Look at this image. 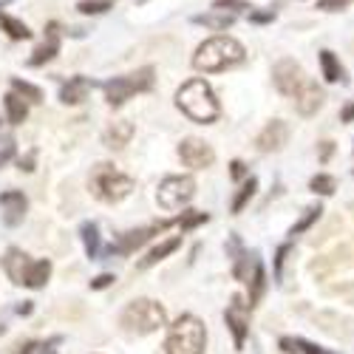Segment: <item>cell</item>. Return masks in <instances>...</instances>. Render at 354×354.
Instances as JSON below:
<instances>
[{"label":"cell","mask_w":354,"mask_h":354,"mask_svg":"<svg viewBox=\"0 0 354 354\" xmlns=\"http://www.w3.org/2000/svg\"><path fill=\"white\" fill-rule=\"evenodd\" d=\"M176 105L185 116H190L198 125H210L221 116V105L213 94V88L204 80H190L176 91Z\"/></svg>","instance_id":"1"},{"label":"cell","mask_w":354,"mask_h":354,"mask_svg":"<svg viewBox=\"0 0 354 354\" xmlns=\"http://www.w3.org/2000/svg\"><path fill=\"white\" fill-rule=\"evenodd\" d=\"M244 46L232 37H213L207 43H201L193 54V66L204 74H216V71H227L232 66L244 63Z\"/></svg>","instance_id":"2"},{"label":"cell","mask_w":354,"mask_h":354,"mask_svg":"<svg viewBox=\"0 0 354 354\" xmlns=\"http://www.w3.org/2000/svg\"><path fill=\"white\" fill-rule=\"evenodd\" d=\"M133 187H136V182L131 176L116 170V165H111V162H100L91 167V173H88V190H91L100 201H108V204L128 198L133 193Z\"/></svg>","instance_id":"3"},{"label":"cell","mask_w":354,"mask_h":354,"mask_svg":"<svg viewBox=\"0 0 354 354\" xmlns=\"http://www.w3.org/2000/svg\"><path fill=\"white\" fill-rule=\"evenodd\" d=\"M204 346H207V329L196 315H182L165 340L167 354H204Z\"/></svg>","instance_id":"4"},{"label":"cell","mask_w":354,"mask_h":354,"mask_svg":"<svg viewBox=\"0 0 354 354\" xmlns=\"http://www.w3.org/2000/svg\"><path fill=\"white\" fill-rule=\"evenodd\" d=\"M122 329L131 335H151L156 329H162L167 323V312L162 304L151 301V298H139L133 304H128L120 315Z\"/></svg>","instance_id":"5"},{"label":"cell","mask_w":354,"mask_h":354,"mask_svg":"<svg viewBox=\"0 0 354 354\" xmlns=\"http://www.w3.org/2000/svg\"><path fill=\"white\" fill-rule=\"evenodd\" d=\"M156 71L151 68V66H145V68H139V71H133V74H125V77H113V80H108L102 88H105V100H108V105H125L133 94H142V91H151L153 88V82H156V77H153Z\"/></svg>","instance_id":"6"},{"label":"cell","mask_w":354,"mask_h":354,"mask_svg":"<svg viewBox=\"0 0 354 354\" xmlns=\"http://www.w3.org/2000/svg\"><path fill=\"white\" fill-rule=\"evenodd\" d=\"M196 196V182L193 176H167L162 179L159 190H156V198H159V207L165 210H179L185 204Z\"/></svg>","instance_id":"7"},{"label":"cell","mask_w":354,"mask_h":354,"mask_svg":"<svg viewBox=\"0 0 354 354\" xmlns=\"http://www.w3.org/2000/svg\"><path fill=\"white\" fill-rule=\"evenodd\" d=\"M173 221H159V224H151V227H139V230H131V232H125L120 241L116 244H111L108 247V252L111 255H131V252H136L142 244H147L153 239L156 232H162V230H167Z\"/></svg>","instance_id":"8"},{"label":"cell","mask_w":354,"mask_h":354,"mask_svg":"<svg viewBox=\"0 0 354 354\" xmlns=\"http://www.w3.org/2000/svg\"><path fill=\"white\" fill-rule=\"evenodd\" d=\"M272 82H275V88L283 97H295L301 91V85L306 82V77H304V68L295 60H281L272 68Z\"/></svg>","instance_id":"9"},{"label":"cell","mask_w":354,"mask_h":354,"mask_svg":"<svg viewBox=\"0 0 354 354\" xmlns=\"http://www.w3.org/2000/svg\"><path fill=\"white\" fill-rule=\"evenodd\" d=\"M224 320L232 332V340H235V348H244V340H247V332H250V312H247V304L239 298V295H232V301L224 312Z\"/></svg>","instance_id":"10"},{"label":"cell","mask_w":354,"mask_h":354,"mask_svg":"<svg viewBox=\"0 0 354 354\" xmlns=\"http://www.w3.org/2000/svg\"><path fill=\"white\" fill-rule=\"evenodd\" d=\"M179 159L187 167H193V170H204V167H210L216 162V153H213V147L204 142V139L190 136V139H185L179 145Z\"/></svg>","instance_id":"11"},{"label":"cell","mask_w":354,"mask_h":354,"mask_svg":"<svg viewBox=\"0 0 354 354\" xmlns=\"http://www.w3.org/2000/svg\"><path fill=\"white\" fill-rule=\"evenodd\" d=\"M32 267H35V261L28 258L23 250H17V247H12V250L6 252V258H3V270H6V275L12 278V283H17V286H26V283H28Z\"/></svg>","instance_id":"12"},{"label":"cell","mask_w":354,"mask_h":354,"mask_svg":"<svg viewBox=\"0 0 354 354\" xmlns=\"http://www.w3.org/2000/svg\"><path fill=\"white\" fill-rule=\"evenodd\" d=\"M26 207H28V201L20 190L0 193V210H3V224L6 227H17L26 218Z\"/></svg>","instance_id":"13"},{"label":"cell","mask_w":354,"mask_h":354,"mask_svg":"<svg viewBox=\"0 0 354 354\" xmlns=\"http://www.w3.org/2000/svg\"><path fill=\"white\" fill-rule=\"evenodd\" d=\"M286 139H289V128H286V122L272 120L267 128L258 133L255 145H258V151H261V153H272V151H281V147L286 145Z\"/></svg>","instance_id":"14"},{"label":"cell","mask_w":354,"mask_h":354,"mask_svg":"<svg viewBox=\"0 0 354 354\" xmlns=\"http://www.w3.org/2000/svg\"><path fill=\"white\" fill-rule=\"evenodd\" d=\"M320 105H323V91H320L315 82L306 80V82L301 85V91L295 94V111H298L301 116H312Z\"/></svg>","instance_id":"15"},{"label":"cell","mask_w":354,"mask_h":354,"mask_svg":"<svg viewBox=\"0 0 354 354\" xmlns=\"http://www.w3.org/2000/svg\"><path fill=\"white\" fill-rule=\"evenodd\" d=\"M57 51H60V35H57V23H48L46 40L35 48V54H32V57H28V66H43V63L54 60Z\"/></svg>","instance_id":"16"},{"label":"cell","mask_w":354,"mask_h":354,"mask_svg":"<svg viewBox=\"0 0 354 354\" xmlns=\"http://www.w3.org/2000/svg\"><path fill=\"white\" fill-rule=\"evenodd\" d=\"M131 136H133V125L128 120H116L105 128L102 142H105V147H111V151H122V147L131 142Z\"/></svg>","instance_id":"17"},{"label":"cell","mask_w":354,"mask_h":354,"mask_svg":"<svg viewBox=\"0 0 354 354\" xmlns=\"http://www.w3.org/2000/svg\"><path fill=\"white\" fill-rule=\"evenodd\" d=\"M91 80L88 77H71L68 82H63V88H60V100L66 102V105H80L85 97H88V91H91Z\"/></svg>","instance_id":"18"},{"label":"cell","mask_w":354,"mask_h":354,"mask_svg":"<svg viewBox=\"0 0 354 354\" xmlns=\"http://www.w3.org/2000/svg\"><path fill=\"white\" fill-rule=\"evenodd\" d=\"M182 247V239H179V235H173V239H167V241H162L159 247H153L151 252H147L139 263H136V270L139 272H145V270H151V267H156V263L159 261H165L170 252H176V250H179Z\"/></svg>","instance_id":"19"},{"label":"cell","mask_w":354,"mask_h":354,"mask_svg":"<svg viewBox=\"0 0 354 354\" xmlns=\"http://www.w3.org/2000/svg\"><path fill=\"white\" fill-rule=\"evenodd\" d=\"M80 235H82V244H85L88 258L97 261L100 252H102V247H100V227H97L94 221H85V224L80 227Z\"/></svg>","instance_id":"20"},{"label":"cell","mask_w":354,"mask_h":354,"mask_svg":"<svg viewBox=\"0 0 354 354\" xmlns=\"http://www.w3.org/2000/svg\"><path fill=\"white\" fill-rule=\"evenodd\" d=\"M281 348L286 354H335V351H326V348H320L304 337H281Z\"/></svg>","instance_id":"21"},{"label":"cell","mask_w":354,"mask_h":354,"mask_svg":"<svg viewBox=\"0 0 354 354\" xmlns=\"http://www.w3.org/2000/svg\"><path fill=\"white\" fill-rule=\"evenodd\" d=\"M3 108H6V120L12 122V125H20L26 116H28V108H26V102H23V97L20 94H6L3 97Z\"/></svg>","instance_id":"22"},{"label":"cell","mask_w":354,"mask_h":354,"mask_svg":"<svg viewBox=\"0 0 354 354\" xmlns=\"http://www.w3.org/2000/svg\"><path fill=\"white\" fill-rule=\"evenodd\" d=\"M250 283V306H255L263 295V286H267V275H263V263L258 258H252V278L247 281Z\"/></svg>","instance_id":"23"},{"label":"cell","mask_w":354,"mask_h":354,"mask_svg":"<svg viewBox=\"0 0 354 354\" xmlns=\"http://www.w3.org/2000/svg\"><path fill=\"white\" fill-rule=\"evenodd\" d=\"M193 23L207 26V28H213V32H224V28H230V26L235 23V17H232V15H227V12H221V9H216L213 15H196V17H193Z\"/></svg>","instance_id":"24"},{"label":"cell","mask_w":354,"mask_h":354,"mask_svg":"<svg viewBox=\"0 0 354 354\" xmlns=\"http://www.w3.org/2000/svg\"><path fill=\"white\" fill-rule=\"evenodd\" d=\"M0 28L12 37V40H28L32 37V32H28V26L23 23V20H17V17H12V15H6V12H0Z\"/></svg>","instance_id":"25"},{"label":"cell","mask_w":354,"mask_h":354,"mask_svg":"<svg viewBox=\"0 0 354 354\" xmlns=\"http://www.w3.org/2000/svg\"><path fill=\"white\" fill-rule=\"evenodd\" d=\"M320 68H323V77H326V82H337V80H343V66L337 63V57H335L329 48H323V51H320Z\"/></svg>","instance_id":"26"},{"label":"cell","mask_w":354,"mask_h":354,"mask_svg":"<svg viewBox=\"0 0 354 354\" xmlns=\"http://www.w3.org/2000/svg\"><path fill=\"white\" fill-rule=\"evenodd\" d=\"M48 275H51V261L43 258V261H35V267H32V275H28V289H43L48 283Z\"/></svg>","instance_id":"27"},{"label":"cell","mask_w":354,"mask_h":354,"mask_svg":"<svg viewBox=\"0 0 354 354\" xmlns=\"http://www.w3.org/2000/svg\"><path fill=\"white\" fill-rule=\"evenodd\" d=\"M255 190H258V179H252V176H250V179L241 185V190H239V196H235L232 198V204H230V210L235 213V216H239L244 207H247V201L255 196Z\"/></svg>","instance_id":"28"},{"label":"cell","mask_w":354,"mask_h":354,"mask_svg":"<svg viewBox=\"0 0 354 354\" xmlns=\"http://www.w3.org/2000/svg\"><path fill=\"white\" fill-rule=\"evenodd\" d=\"M12 88H15V94H20L23 100H28V102H43V91L37 85H32V82H26V80H12Z\"/></svg>","instance_id":"29"},{"label":"cell","mask_w":354,"mask_h":354,"mask_svg":"<svg viewBox=\"0 0 354 354\" xmlns=\"http://www.w3.org/2000/svg\"><path fill=\"white\" fill-rule=\"evenodd\" d=\"M320 213H323L320 204H315V207H306V210H304V216H301V221L292 227V235H301V232H306V230H309V227H312V224L320 218Z\"/></svg>","instance_id":"30"},{"label":"cell","mask_w":354,"mask_h":354,"mask_svg":"<svg viewBox=\"0 0 354 354\" xmlns=\"http://www.w3.org/2000/svg\"><path fill=\"white\" fill-rule=\"evenodd\" d=\"M309 187L315 190V193H320V196H332L335 193V187H337V182H335V176H326V173H317L315 179L309 182Z\"/></svg>","instance_id":"31"},{"label":"cell","mask_w":354,"mask_h":354,"mask_svg":"<svg viewBox=\"0 0 354 354\" xmlns=\"http://www.w3.org/2000/svg\"><path fill=\"white\" fill-rule=\"evenodd\" d=\"M113 3H116V0H80L77 9L82 15H102V12L113 9Z\"/></svg>","instance_id":"32"},{"label":"cell","mask_w":354,"mask_h":354,"mask_svg":"<svg viewBox=\"0 0 354 354\" xmlns=\"http://www.w3.org/2000/svg\"><path fill=\"white\" fill-rule=\"evenodd\" d=\"M207 221H210V213H198V210H187V213L179 216V227L182 230H193V227L207 224Z\"/></svg>","instance_id":"33"},{"label":"cell","mask_w":354,"mask_h":354,"mask_svg":"<svg viewBox=\"0 0 354 354\" xmlns=\"http://www.w3.org/2000/svg\"><path fill=\"white\" fill-rule=\"evenodd\" d=\"M213 9H221V12H247V9H252L250 3H247V0H216V3H213Z\"/></svg>","instance_id":"34"},{"label":"cell","mask_w":354,"mask_h":354,"mask_svg":"<svg viewBox=\"0 0 354 354\" xmlns=\"http://www.w3.org/2000/svg\"><path fill=\"white\" fill-rule=\"evenodd\" d=\"M348 6V0H317V9L323 12H343Z\"/></svg>","instance_id":"35"},{"label":"cell","mask_w":354,"mask_h":354,"mask_svg":"<svg viewBox=\"0 0 354 354\" xmlns=\"http://www.w3.org/2000/svg\"><path fill=\"white\" fill-rule=\"evenodd\" d=\"M35 162H37V151H28L26 156L17 159V167L26 170V173H32V170H35Z\"/></svg>","instance_id":"36"},{"label":"cell","mask_w":354,"mask_h":354,"mask_svg":"<svg viewBox=\"0 0 354 354\" xmlns=\"http://www.w3.org/2000/svg\"><path fill=\"white\" fill-rule=\"evenodd\" d=\"M12 156H15V139H6V142H3V147H0V167H3Z\"/></svg>","instance_id":"37"},{"label":"cell","mask_w":354,"mask_h":354,"mask_svg":"<svg viewBox=\"0 0 354 354\" xmlns=\"http://www.w3.org/2000/svg\"><path fill=\"white\" fill-rule=\"evenodd\" d=\"M113 281H116V278H113L111 272H102V275H97V278L91 281V289H108Z\"/></svg>","instance_id":"38"},{"label":"cell","mask_w":354,"mask_h":354,"mask_svg":"<svg viewBox=\"0 0 354 354\" xmlns=\"http://www.w3.org/2000/svg\"><path fill=\"white\" fill-rule=\"evenodd\" d=\"M286 255H289V244H283V247L278 250V255H275V278H281V270H283Z\"/></svg>","instance_id":"39"},{"label":"cell","mask_w":354,"mask_h":354,"mask_svg":"<svg viewBox=\"0 0 354 354\" xmlns=\"http://www.w3.org/2000/svg\"><path fill=\"white\" fill-rule=\"evenodd\" d=\"M275 12H250V23H272Z\"/></svg>","instance_id":"40"},{"label":"cell","mask_w":354,"mask_h":354,"mask_svg":"<svg viewBox=\"0 0 354 354\" xmlns=\"http://www.w3.org/2000/svg\"><path fill=\"white\" fill-rule=\"evenodd\" d=\"M230 176H232V179H244V176H247V167H244V162H239V159H235V162H230Z\"/></svg>","instance_id":"41"},{"label":"cell","mask_w":354,"mask_h":354,"mask_svg":"<svg viewBox=\"0 0 354 354\" xmlns=\"http://www.w3.org/2000/svg\"><path fill=\"white\" fill-rule=\"evenodd\" d=\"M332 151H335V145H332V142H320V162H329Z\"/></svg>","instance_id":"42"},{"label":"cell","mask_w":354,"mask_h":354,"mask_svg":"<svg viewBox=\"0 0 354 354\" xmlns=\"http://www.w3.org/2000/svg\"><path fill=\"white\" fill-rule=\"evenodd\" d=\"M340 122H354V102H348V105L340 111Z\"/></svg>","instance_id":"43"},{"label":"cell","mask_w":354,"mask_h":354,"mask_svg":"<svg viewBox=\"0 0 354 354\" xmlns=\"http://www.w3.org/2000/svg\"><path fill=\"white\" fill-rule=\"evenodd\" d=\"M35 348H37V343H35V340H26V343H20V346H17V351H15V354H32Z\"/></svg>","instance_id":"44"},{"label":"cell","mask_w":354,"mask_h":354,"mask_svg":"<svg viewBox=\"0 0 354 354\" xmlns=\"http://www.w3.org/2000/svg\"><path fill=\"white\" fill-rule=\"evenodd\" d=\"M32 309H35V306H32V301H23V304L17 306V315H23V317H26V315H32Z\"/></svg>","instance_id":"45"}]
</instances>
